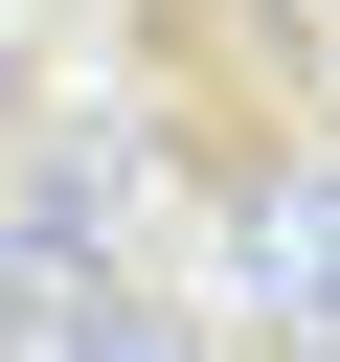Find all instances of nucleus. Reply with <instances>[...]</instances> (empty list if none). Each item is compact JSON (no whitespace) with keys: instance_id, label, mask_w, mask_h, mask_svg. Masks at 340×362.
Masks as SVG:
<instances>
[{"instance_id":"obj_1","label":"nucleus","mask_w":340,"mask_h":362,"mask_svg":"<svg viewBox=\"0 0 340 362\" xmlns=\"http://www.w3.org/2000/svg\"><path fill=\"white\" fill-rule=\"evenodd\" d=\"M227 249H249L272 339L340 362V158H317V136H249V158H227Z\"/></svg>"},{"instance_id":"obj_2","label":"nucleus","mask_w":340,"mask_h":362,"mask_svg":"<svg viewBox=\"0 0 340 362\" xmlns=\"http://www.w3.org/2000/svg\"><path fill=\"white\" fill-rule=\"evenodd\" d=\"M68 362H204V339H159V294H91V317H68Z\"/></svg>"},{"instance_id":"obj_3","label":"nucleus","mask_w":340,"mask_h":362,"mask_svg":"<svg viewBox=\"0 0 340 362\" xmlns=\"http://www.w3.org/2000/svg\"><path fill=\"white\" fill-rule=\"evenodd\" d=\"M0 339H23V272H0Z\"/></svg>"},{"instance_id":"obj_4","label":"nucleus","mask_w":340,"mask_h":362,"mask_svg":"<svg viewBox=\"0 0 340 362\" xmlns=\"http://www.w3.org/2000/svg\"><path fill=\"white\" fill-rule=\"evenodd\" d=\"M317 158H340V90H317Z\"/></svg>"}]
</instances>
